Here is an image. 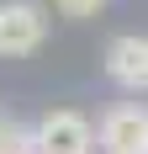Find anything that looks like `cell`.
I'll list each match as a JSON object with an SVG mask.
<instances>
[{
    "label": "cell",
    "instance_id": "5b68a950",
    "mask_svg": "<svg viewBox=\"0 0 148 154\" xmlns=\"http://www.w3.org/2000/svg\"><path fill=\"white\" fill-rule=\"evenodd\" d=\"M0 154H37V143H32V128L5 122V117H0Z\"/></svg>",
    "mask_w": 148,
    "mask_h": 154
},
{
    "label": "cell",
    "instance_id": "277c9868",
    "mask_svg": "<svg viewBox=\"0 0 148 154\" xmlns=\"http://www.w3.org/2000/svg\"><path fill=\"white\" fill-rule=\"evenodd\" d=\"M106 75L117 80V85H127V91H143L148 85V37L143 32L111 37V48H106Z\"/></svg>",
    "mask_w": 148,
    "mask_h": 154
},
{
    "label": "cell",
    "instance_id": "6da1fadb",
    "mask_svg": "<svg viewBox=\"0 0 148 154\" xmlns=\"http://www.w3.org/2000/svg\"><path fill=\"white\" fill-rule=\"evenodd\" d=\"M32 143H37V154H90L95 128H90L79 112L58 106V112H48L43 122L32 128Z\"/></svg>",
    "mask_w": 148,
    "mask_h": 154
},
{
    "label": "cell",
    "instance_id": "7a4b0ae2",
    "mask_svg": "<svg viewBox=\"0 0 148 154\" xmlns=\"http://www.w3.org/2000/svg\"><path fill=\"white\" fill-rule=\"evenodd\" d=\"M48 32V16L37 0H5L0 5V53L5 59H21V53H32V48L43 43Z\"/></svg>",
    "mask_w": 148,
    "mask_h": 154
},
{
    "label": "cell",
    "instance_id": "3957f363",
    "mask_svg": "<svg viewBox=\"0 0 148 154\" xmlns=\"http://www.w3.org/2000/svg\"><path fill=\"white\" fill-rule=\"evenodd\" d=\"M101 149L106 154H148V106L122 101L101 117Z\"/></svg>",
    "mask_w": 148,
    "mask_h": 154
},
{
    "label": "cell",
    "instance_id": "8992f818",
    "mask_svg": "<svg viewBox=\"0 0 148 154\" xmlns=\"http://www.w3.org/2000/svg\"><path fill=\"white\" fill-rule=\"evenodd\" d=\"M53 5H58L64 16H95V11L106 5V0H53Z\"/></svg>",
    "mask_w": 148,
    "mask_h": 154
}]
</instances>
